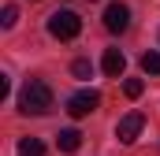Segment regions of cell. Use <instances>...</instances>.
<instances>
[{
    "instance_id": "277c9868",
    "label": "cell",
    "mask_w": 160,
    "mask_h": 156,
    "mask_svg": "<svg viewBox=\"0 0 160 156\" xmlns=\"http://www.w3.org/2000/svg\"><path fill=\"white\" fill-rule=\"evenodd\" d=\"M142 126H145V115H142V112H127V115L116 123V138H119L123 145H134L138 134H142Z\"/></svg>"
},
{
    "instance_id": "8992f818",
    "label": "cell",
    "mask_w": 160,
    "mask_h": 156,
    "mask_svg": "<svg viewBox=\"0 0 160 156\" xmlns=\"http://www.w3.org/2000/svg\"><path fill=\"white\" fill-rule=\"evenodd\" d=\"M101 67H104V75L108 78H119L127 71V56H123L119 48H104V60H101Z\"/></svg>"
},
{
    "instance_id": "9c48e42d",
    "label": "cell",
    "mask_w": 160,
    "mask_h": 156,
    "mask_svg": "<svg viewBox=\"0 0 160 156\" xmlns=\"http://www.w3.org/2000/svg\"><path fill=\"white\" fill-rule=\"evenodd\" d=\"M142 71L145 75H160V52H145L142 56Z\"/></svg>"
},
{
    "instance_id": "52a82bcc",
    "label": "cell",
    "mask_w": 160,
    "mask_h": 156,
    "mask_svg": "<svg viewBox=\"0 0 160 156\" xmlns=\"http://www.w3.org/2000/svg\"><path fill=\"white\" fill-rule=\"evenodd\" d=\"M56 149H60V153H78L82 149V134L75 130V126L60 130V134H56Z\"/></svg>"
},
{
    "instance_id": "4fadbf2b",
    "label": "cell",
    "mask_w": 160,
    "mask_h": 156,
    "mask_svg": "<svg viewBox=\"0 0 160 156\" xmlns=\"http://www.w3.org/2000/svg\"><path fill=\"white\" fill-rule=\"evenodd\" d=\"M8 93H11V82H8V75H0V100H4Z\"/></svg>"
},
{
    "instance_id": "7c38bea8",
    "label": "cell",
    "mask_w": 160,
    "mask_h": 156,
    "mask_svg": "<svg viewBox=\"0 0 160 156\" xmlns=\"http://www.w3.org/2000/svg\"><path fill=\"white\" fill-rule=\"evenodd\" d=\"M15 19H19V11L8 4V7H4V19H0V26H4V30H11V26H15Z\"/></svg>"
},
{
    "instance_id": "30bf717a",
    "label": "cell",
    "mask_w": 160,
    "mask_h": 156,
    "mask_svg": "<svg viewBox=\"0 0 160 156\" xmlns=\"http://www.w3.org/2000/svg\"><path fill=\"white\" fill-rule=\"evenodd\" d=\"M142 89H145V82H142V78H127V82H123V93H127L130 100H138V97H142Z\"/></svg>"
},
{
    "instance_id": "5b68a950",
    "label": "cell",
    "mask_w": 160,
    "mask_h": 156,
    "mask_svg": "<svg viewBox=\"0 0 160 156\" xmlns=\"http://www.w3.org/2000/svg\"><path fill=\"white\" fill-rule=\"evenodd\" d=\"M127 26H130V7L119 4V0L108 4V11H104V30H108V34H123Z\"/></svg>"
},
{
    "instance_id": "7a4b0ae2",
    "label": "cell",
    "mask_w": 160,
    "mask_h": 156,
    "mask_svg": "<svg viewBox=\"0 0 160 156\" xmlns=\"http://www.w3.org/2000/svg\"><path fill=\"white\" fill-rule=\"evenodd\" d=\"M48 34L60 41H75L82 34V19L78 11H71V7H60V11H52L48 15Z\"/></svg>"
},
{
    "instance_id": "3957f363",
    "label": "cell",
    "mask_w": 160,
    "mask_h": 156,
    "mask_svg": "<svg viewBox=\"0 0 160 156\" xmlns=\"http://www.w3.org/2000/svg\"><path fill=\"white\" fill-rule=\"evenodd\" d=\"M97 108H101V93H97V89H78L75 97H67V115H75V119L89 115V112H97Z\"/></svg>"
},
{
    "instance_id": "8fae6325",
    "label": "cell",
    "mask_w": 160,
    "mask_h": 156,
    "mask_svg": "<svg viewBox=\"0 0 160 156\" xmlns=\"http://www.w3.org/2000/svg\"><path fill=\"white\" fill-rule=\"evenodd\" d=\"M71 75H75V78H82V82H86V78L93 75V63H89V60H75V63H71Z\"/></svg>"
},
{
    "instance_id": "6da1fadb",
    "label": "cell",
    "mask_w": 160,
    "mask_h": 156,
    "mask_svg": "<svg viewBox=\"0 0 160 156\" xmlns=\"http://www.w3.org/2000/svg\"><path fill=\"white\" fill-rule=\"evenodd\" d=\"M48 108H52V89H48V82L30 78V82L22 85V93H19V112H22V115H45Z\"/></svg>"
},
{
    "instance_id": "ba28073f",
    "label": "cell",
    "mask_w": 160,
    "mask_h": 156,
    "mask_svg": "<svg viewBox=\"0 0 160 156\" xmlns=\"http://www.w3.org/2000/svg\"><path fill=\"white\" fill-rule=\"evenodd\" d=\"M15 153H19V156H45V145H41L38 138H22Z\"/></svg>"
}]
</instances>
